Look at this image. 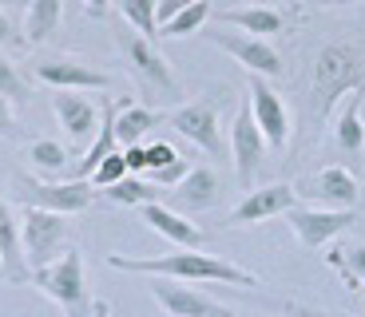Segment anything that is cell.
<instances>
[{
  "mask_svg": "<svg viewBox=\"0 0 365 317\" xmlns=\"http://www.w3.org/2000/svg\"><path fill=\"white\" fill-rule=\"evenodd\" d=\"M143 159H147V171H163V167H171L175 159H179V151H175L171 143H163V139H155V143L143 147Z\"/></svg>",
  "mask_w": 365,
  "mask_h": 317,
  "instance_id": "32",
  "label": "cell"
},
{
  "mask_svg": "<svg viewBox=\"0 0 365 317\" xmlns=\"http://www.w3.org/2000/svg\"><path fill=\"white\" fill-rule=\"evenodd\" d=\"M298 207V194H294L290 182H266V187H250L242 194L235 210L227 214V227L238 230V227H255V222H266V218H278L286 210Z\"/></svg>",
  "mask_w": 365,
  "mask_h": 317,
  "instance_id": "10",
  "label": "cell"
},
{
  "mask_svg": "<svg viewBox=\"0 0 365 317\" xmlns=\"http://www.w3.org/2000/svg\"><path fill=\"white\" fill-rule=\"evenodd\" d=\"M68 147L56 143V139H36V143L28 147V163L36 167L40 175H48V179H60V175L68 171Z\"/></svg>",
  "mask_w": 365,
  "mask_h": 317,
  "instance_id": "26",
  "label": "cell"
},
{
  "mask_svg": "<svg viewBox=\"0 0 365 317\" xmlns=\"http://www.w3.org/2000/svg\"><path fill=\"white\" fill-rule=\"evenodd\" d=\"M326 262L346 278L349 290H365V242L357 246H334L326 254Z\"/></svg>",
  "mask_w": 365,
  "mask_h": 317,
  "instance_id": "25",
  "label": "cell"
},
{
  "mask_svg": "<svg viewBox=\"0 0 365 317\" xmlns=\"http://www.w3.org/2000/svg\"><path fill=\"white\" fill-rule=\"evenodd\" d=\"M96 317H108V313H96Z\"/></svg>",
  "mask_w": 365,
  "mask_h": 317,
  "instance_id": "40",
  "label": "cell"
},
{
  "mask_svg": "<svg viewBox=\"0 0 365 317\" xmlns=\"http://www.w3.org/2000/svg\"><path fill=\"white\" fill-rule=\"evenodd\" d=\"M20 135V123H16V111H12V100L0 95V139H16Z\"/></svg>",
  "mask_w": 365,
  "mask_h": 317,
  "instance_id": "33",
  "label": "cell"
},
{
  "mask_svg": "<svg viewBox=\"0 0 365 317\" xmlns=\"http://www.w3.org/2000/svg\"><path fill=\"white\" fill-rule=\"evenodd\" d=\"M108 4H111V0H83V12H88V16H103Z\"/></svg>",
  "mask_w": 365,
  "mask_h": 317,
  "instance_id": "37",
  "label": "cell"
},
{
  "mask_svg": "<svg viewBox=\"0 0 365 317\" xmlns=\"http://www.w3.org/2000/svg\"><path fill=\"white\" fill-rule=\"evenodd\" d=\"M222 95H230V91L227 88L207 91L202 100L182 103V108H175V111L163 115L187 143H195L199 151H207L210 159H219V155L227 151V139H222Z\"/></svg>",
  "mask_w": 365,
  "mask_h": 317,
  "instance_id": "4",
  "label": "cell"
},
{
  "mask_svg": "<svg viewBox=\"0 0 365 317\" xmlns=\"http://www.w3.org/2000/svg\"><path fill=\"white\" fill-rule=\"evenodd\" d=\"M159 123H163V111H151V108H139V103H131V100H119V108H115V143L135 147L139 139Z\"/></svg>",
  "mask_w": 365,
  "mask_h": 317,
  "instance_id": "22",
  "label": "cell"
},
{
  "mask_svg": "<svg viewBox=\"0 0 365 317\" xmlns=\"http://www.w3.org/2000/svg\"><path fill=\"white\" fill-rule=\"evenodd\" d=\"M286 222H290V230L298 234V242L306 246V250H318V246H326L329 238L346 234L349 227L357 222V210H314V207H294L286 210Z\"/></svg>",
  "mask_w": 365,
  "mask_h": 317,
  "instance_id": "12",
  "label": "cell"
},
{
  "mask_svg": "<svg viewBox=\"0 0 365 317\" xmlns=\"http://www.w3.org/2000/svg\"><path fill=\"white\" fill-rule=\"evenodd\" d=\"M119 179H128V167H123V155H119V151H111L108 159L88 175L91 190H108V187H115Z\"/></svg>",
  "mask_w": 365,
  "mask_h": 317,
  "instance_id": "29",
  "label": "cell"
},
{
  "mask_svg": "<svg viewBox=\"0 0 365 317\" xmlns=\"http://www.w3.org/2000/svg\"><path fill=\"white\" fill-rule=\"evenodd\" d=\"M195 0H155V20L159 24H167L171 16H179L182 9H191Z\"/></svg>",
  "mask_w": 365,
  "mask_h": 317,
  "instance_id": "35",
  "label": "cell"
},
{
  "mask_svg": "<svg viewBox=\"0 0 365 317\" xmlns=\"http://www.w3.org/2000/svg\"><path fill=\"white\" fill-rule=\"evenodd\" d=\"M354 88H365L361 56L346 44H326L314 56V108H318L322 123H329L334 108H338Z\"/></svg>",
  "mask_w": 365,
  "mask_h": 317,
  "instance_id": "3",
  "label": "cell"
},
{
  "mask_svg": "<svg viewBox=\"0 0 365 317\" xmlns=\"http://www.w3.org/2000/svg\"><path fill=\"white\" fill-rule=\"evenodd\" d=\"M290 187L298 194V207L314 210H357V199H361V182L346 167H322Z\"/></svg>",
  "mask_w": 365,
  "mask_h": 317,
  "instance_id": "5",
  "label": "cell"
},
{
  "mask_svg": "<svg viewBox=\"0 0 365 317\" xmlns=\"http://www.w3.org/2000/svg\"><path fill=\"white\" fill-rule=\"evenodd\" d=\"M187 171H191V163H187V159H175L171 167H163V171H147V179H151V187H167V190H175L179 187L182 179H187Z\"/></svg>",
  "mask_w": 365,
  "mask_h": 317,
  "instance_id": "31",
  "label": "cell"
},
{
  "mask_svg": "<svg viewBox=\"0 0 365 317\" xmlns=\"http://www.w3.org/2000/svg\"><path fill=\"white\" fill-rule=\"evenodd\" d=\"M219 24L222 28H238V32L258 36V40H270L286 28V20H282V12L270 9V4H247V9H227L219 16Z\"/></svg>",
  "mask_w": 365,
  "mask_h": 317,
  "instance_id": "21",
  "label": "cell"
},
{
  "mask_svg": "<svg viewBox=\"0 0 365 317\" xmlns=\"http://www.w3.org/2000/svg\"><path fill=\"white\" fill-rule=\"evenodd\" d=\"M215 48H222L227 56H235L250 76L258 80H278L282 76V52L270 44V40L247 36V32H227V28H215V32H202Z\"/></svg>",
  "mask_w": 365,
  "mask_h": 317,
  "instance_id": "8",
  "label": "cell"
},
{
  "mask_svg": "<svg viewBox=\"0 0 365 317\" xmlns=\"http://www.w3.org/2000/svg\"><path fill=\"white\" fill-rule=\"evenodd\" d=\"M119 48H123V60L131 63V72H135L147 88L163 91V95H179V80H175L171 63H167V56L159 52L151 40L135 36V32H123V36H119Z\"/></svg>",
  "mask_w": 365,
  "mask_h": 317,
  "instance_id": "11",
  "label": "cell"
},
{
  "mask_svg": "<svg viewBox=\"0 0 365 317\" xmlns=\"http://www.w3.org/2000/svg\"><path fill=\"white\" fill-rule=\"evenodd\" d=\"M64 16V0H28V16H24V44H44L60 28Z\"/></svg>",
  "mask_w": 365,
  "mask_h": 317,
  "instance_id": "23",
  "label": "cell"
},
{
  "mask_svg": "<svg viewBox=\"0 0 365 317\" xmlns=\"http://www.w3.org/2000/svg\"><path fill=\"white\" fill-rule=\"evenodd\" d=\"M28 281H32L40 293H48V298L64 309L68 317L108 313V306H103V301H91V293H88V274H83V254L76 250V246H68V250L60 254L56 262L32 270V278H28Z\"/></svg>",
  "mask_w": 365,
  "mask_h": 317,
  "instance_id": "2",
  "label": "cell"
},
{
  "mask_svg": "<svg viewBox=\"0 0 365 317\" xmlns=\"http://www.w3.org/2000/svg\"><path fill=\"white\" fill-rule=\"evenodd\" d=\"M0 274L12 281V286H24L32 274L24 266V254H20V222L12 214V207L0 194Z\"/></svg>",
  "mask_w": 365,
  "mask_h": 317,
  "instance_id": "20",
  "label": "cell"
},
{
  "mask_svg": "<svg viewBox=\"0 0 365 317\" xmlns=\"http://www.w3.org/2000/svg\"><path fill=\"white\" fill-rule=\"evenodd\" d=\"M0 95H4V100H24L28 95V83L20 80L16 63H12L4 52H0Z\"/></svg>",
  "mask_w": 365,
  "mask_h": 317,
  "instance_id": "30",
  "label": "cell"
},
{
  "mask_svg": "<svg viewBox=\"0 0 365 317\" xmlns=\"http://www.w3.org/2000/svg\"><path fill=\"white\" fill-rule=\"evenodd\" d=\"M318 9H349V4H361V0H314Z\"/></svg>",
  "mask_w": 365,
  "mask_h": 317,
  "instance_id": "38",
  "label": "cell"
},
{
  "mask_svg": "<svg viewBox=\"0 0 365 317\" xmlns=\"http://www.w3.org/2000/svg\"><path fill=\"white\" fill-rule=\"evenodd\" d=\"M247 103H250V115H255V127H258V135H262V143L274 147V151H286V147H290V108H286V100L270 88V80L250 76Z\"/></svg>",
  "mask_w": 365,
  "mask_h": 317,
  "instance_id": "9",
  "label": "cell"
},
{
  "mask_svg": "<svg viewBox=\"0 0 365 317\" xmlns=\"http://www.w3.org/2000/svg\"><path fill=\"white\" fill-rule=\"evenodd\" d=\"M361 103H365V88H354L346 100L334 108L329 115V131H334V143L346 155H361L365 151V123H361Z\"/></svg>",
  "mask_w": 365,
  "mask_h": 317,
  "instance_id": "19",
  "label": "cell"
},
{
  "mask_svg": "<svg viewBox=\"0 0 365 317\" xmlns=\"http://www.w3.org/2000/svg\"><path fill=\"white\" fill-rule=\"evenodd\" d=\"M151 298L163 306L167 317H235L227 306H219L215 298H207L202 290H195L187 281L151 278Z\"/></svg>",
  "mask_w": 365,
  "mask_h": 317,
  "instance_id": "13",
  "label": "cell"
},
{
  "mask_svg": "<svg viewBox=\"0 0 365 317\" xmlns=\"http://www.w3.org/2000/svg\"><path fill=\"white\" fill-rule=\"evenodd\" d=\"M123 167H128V175H143L147 171V159H143V143H135V147H123Z\"/></svg>",
  "mask_w": 365,
  "mask_h": 317,
  "instance_id": "34",
  "label": "cell"
},
{
  "mask_svg": "<svg viewBox=\"0 0 365 317\" xmlns=\"http://www.w3.org/2000/svg\"><path fill=\"white\" fill-rule=\"evenodd\" d=\"M20 4H28V0H0V12H9V9H20Z\"/></svg>",
  "mask_w": 365,
  "mask_h": 317,
  "instance_id": "39",
  "label": "cell"
},
{
  "mask_svg": "<svg viewBox=\"0 0 365 317\" xmlns=\"http://www.w3.org/2000/svg\"><path fill=\"white\" fill-rule=\"evenodd\" d=\"M222 175L210 171V167H191L187 179L171 190V210L175 214H202V210H215L222 202Z\"/></svg>",
  "mask_w": 365,
  "mask_h": 317,
  "instance_id": "16",
  "label": "cell"
},
{
  "mask_svg": "<svg viewBox=\"0 0 365 317\" xmlns=\"http://www.w3.org/2000/svg\"><path fill=\"white\" fill-rule=\"evenodd\" d=\"M36 80L48 83L52 91H100V88H111L108 72H96L91 63L76 60V56H56V60L36 63Z\"/></svg>",
  "mask_w": 365,
  "mask_h": 317,
  "instance_id": "15",
  "label": "cell"
},
{
  "mask_svg": "<svg viewBox=\"0 0 365 317\" xmlns=\"http://www.w3.org/2000/svg\"><path fill=\"white\" fill-rule=\"evenodd\" d=\"M103 199H108L111 207H147V202L163 199V190L151 187V182H143L139 175H128V179H119L115 187L103 190Z\"/></svg>",
  "mask_w": 365,
  "mask_h": 317,
  "instance_id": "24",
  "label": "cell"
},
{
  "mask_svg": "<svg viewBox=\"0 0 365 317\" xmlns=\"http://www.w3.org/2000/svg\"><path fill=\"white\" fill-rule=\"evenodd\" d=\"M68 238V218L64 214H48V210H32L24 207V218H20V254H24L28 274L40 270V266L56 262L60 258V246Z\"/></svg>",
  "mask_w": 365,
  "mask_h": 317,
  "instance_id": "7",
  "label": "cell"
},
{
  "mask_svg": "<svg viewBox=\"0 0 365 317\" xmlns=\"http://www.w3.org/2000/svg\"><path fill=\"white\" fill-rule=\"evenodd\" d=\"M207 20H210V4L207 0H195L191 9H182L179 16H171L167 24H159V36H191V32H202L207 28Z\"/></svg>",
  "mask_w": 365,
  "mask_h": 317,
  "instance_id": "28",
  "label": "cell"
},
{
  "mask_svg": "<svg viewBox=\"0 0 365 317\" xmlns=\"http://www.w3.org/2000/svg\"><path fill=\"white\" fill-rule=\"evenodd\" d=\"M230 163H235L238 171V182H242V190H250V182H255L258 167H262V135H258V127H255V115H250V103L242 100V108H238L235 123H230Z\"/></svg>",
  "mask_w": 365,
  "mask_h": 317,
  "instance_id": "14",
  "label": "cell"
},
{
  "mask_svg": "<svg viewBox=\"0 0 365 317\" xmlns=\"http://www.w3.org/2000/svg\"><path fill=\"white\" fill-rule=\"evenodd\" d=\"M12 44H24V36L16 32V24L9 20V12H0V48H12Z\"/></svg>",
  "mask_w": 365,
  "mask_h": 317,
  "instance_id": "36",
  "label": "cell"
},
{
  "mask_svg": "<svg viewBox=\"0 0 365 317\" xmlns=\"http://www.w3.org/2000/svg\"><path fill=\"white\" fill-rule=\"evenodd\" d=\"M52 111L60 119V127L68 131L72 143H88L96 139V127H100V108L76 91H52Z\"/></svg>",
  "mask_w": 365,
  "mask_h": 317,
  "instance_id": "17",
  "label": "cell"
},
{
  "mask_svg": "<svg viewBox=\"0 0 365 317\" xmlns=\"http://www.w3.org/2000/svg\"><path fill=\"white\" fill-rule=\"evenodd\" d=\"M119 12H123V20H128V24L135 28V36L151 40V44L159 40L155 0H119Z\"/></svg>",
  "mask_w": 365,
  "mask_h": 317,
  "instance_id": "27",
  "label": "cell"
},
{
  "mask_svg": "<svg viewBox=\"0 0 365 317\" xmlns=\"http://www.w3.org/2000/svg\"><path fill=\"white\" fill-rule=\"evenodd\" d=\"M20 202L32 210H48V214H83L96 199L88 179H68V182H40L32 175H16Z\"/></svg>",
  "mask_w": 365,
  "mask_h": 317,
  "instance_id": "6",
  "label": "cell"
},
{
  "mask_svg": "<svg viewBox=\"0 0 365 317\" xmlns=\"http://www.w3.org/2000/svg\"><path fill=\"white\" fill-rule=\"evenodd\" d=\"M139 218H143L155 234H163L167 242H175L179 250H202V242H207V234H202L195 222H187V218L175 214L171 207H163V202H147V207H139Z\"/></svg>",
  "mask_w": 365,
  "mask_h": 317,
  "instance_id": "18",
  "label": "cell"
},
{
  "mask_svg": "<svg viewBox=\"0 0 365 317\" xmlns=\"http://www.w3.org/2000/svg\"><path fill=\"white\" fill-rule=\"evenodd\" d=\"M111 270L123 274H147V278H167V281H222V286H258V274L242 270L235 262H222L215 254L202 250H175L159 254V258H128V254H108Z\"/></svg>",
  "mask_w": 365,
  "mask_h": 317,
  "instance_id": "1",
  "label": "cell"
}]
</instances>
